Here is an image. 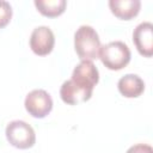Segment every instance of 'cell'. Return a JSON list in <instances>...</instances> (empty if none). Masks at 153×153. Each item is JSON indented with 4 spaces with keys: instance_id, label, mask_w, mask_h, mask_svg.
I'll use <instances>...</instances> for the list:
<instances>
[{
    "instance_id": "obj_13",
    "label": "cell",
    "mask_w": 153,
    "mask_h": 153,
    "mask_svg": "<svg viewBox=\"0 0 153 153\" xmlns=\"http://www.w3.org/2000/svg\"><path fill=\"white\" fill-rule=\"evenodd\" d=\"M126 153H153V148L146 143H137L129 147Z\"/></svg>"
},
{
    "instance_id": "obj_6",
    "label": "cell",
    "mask_w": 153,
    "mask_h": 153,
    "mask_svg": "<svg viewBox=\"0 0 153 153\" xmlns=\"http://www.w3.org/2000/svg\"><path fill=\"white\" fill-rule=\"evenodd\" d=\"M55 45V36L50 27L38 26L33 29L30 36V48L38 56L50 54Z\"/></svg>"
},
{
    "instance_id": "obj_4",
    "label": "cell",
    "mask_w": 153,
    "mask_h": 153,
    "mask_svg": "<svg viewBox=\"0 0 153 153\" xmlns=\"http://www.w3.org/2000/svg\"><path fill=\"white\" fill-rule=\"evenodd\" d=\"M25 110L35 118H44L53 110V99L44 90H32L25 97Z\"/></svg>"
},
{
    "instance_id": "obj_1",
    "label": "cell",
    "mask_w": 153,
    "mask_h": 153,
    "mask_svg": "<svg viewBox=\"0 0 153 153\" xmlns=\"http://www.w3.org/2000/svg\"><path fill=\"white\" fill-rule=\"evenodd\" d=\"M102 44L97 31L90 25H81L74 33V49L81 61L99 59Z\"/></svg>"
},
{
    "instance_id": "obj_8",
    "label": "cell",
    "mask_w": 153,
    "mask_h": 153,
    "mask_svg": "<svg viewBox=\"0 0 153 153\" xmlns=\"http://www.w3.org/2000/svg\"><path fill=\"white\" fill-rule=\"evenodd\" d=\"M92 93L93 92L80 88L79 86L73 84L71 79L63 81L60 88V97L62 102L68 105H76L79 103H84L92 97Z\"/></svg>"
},
{
    "instance_id": "obj_10",
    "label": "cell",
    "mask_w": 153,
    "mask_h": 153,
    "mask_svg": "<svg viewBox=\"0 0 153 153\" xmlns=\"http://www.w3.org/2000/svg\"><path fill=\"white\" fill-rule=\"evenodd\" d=\"M117 88L126 98H137L145 91V82L136 74H126L118 80Z\"/></svg>"
},
{
    "instance_id": "obj_7",
    "label": "cell",
    "mask_w": 153,
    "mask_h": 153,
    "mask_svg": "<svg viewBox=\"0 0 153 153\" xmlns=\"http://www.w3.org/2000/svg\"><path fill=\"white\" fill-rule=\"evenodd\" d=\"M133 42L140 55L151 57L153 55V24L140 23L133 31Z\"/></svg>"
},
{
    "instance_id": "obj_2",
    "label": "cell",
    "mask_w": 153,
    "mask_h": 153,
    "mask_svg": "<svg viewBox=\"0 0 153 153\" xmlns=\"http://www.w3.org/2000/svg\"><path fill=\"white\" fill-rule=\"evenodd\" d=\"M130 49L122 41H114L102 45L99 59L102 63L111 71H120L130 62Z\"/></svg>"
},
{
    "instance_id": "obj_9",
    "label": "cell",
    "mask_w": 153,
    "mask_h": 153,
    "mask_svg": "<svg viewBox=\"0 0 153 153\" xmlns=\"http://www.w3.org/2000/svg\"><path fill=\"white\" fill-rule=\"evenodd\" d=\"M109 7L111 13L122 20H130L136 17L141 8L140 0H110Z\"/></svg>"
},
{
    "instance_id": "obj_11",
    "label": "cell",
    "mask_w": 153,
    "mask_h": 153,
    "mask_svg": "<svg viewBox=\"0 0 153 153\" xmlns=\"http://www.w3.org/2000/svg\"><path fill=\"white\" fill-rule=\"evenodd\" d=\"M33 4L38 12L48 18L61 16L67 6L66 0H35Z\"/></svg>"
},
{
    "instance_id": "obj_5",
    "label": "cell",
    "mask_w": 153,
    "mask_h": 153,
    "mask_svg": "<svg viewBox=\"0 0 153 153\" xmlns=\"http://www.w3.org/2000/svg\"><path fill=\"white\" fill-rule=\"evenodd\" d=\"M72 82L86 91L93 92L94 86L99 81V72L92 61H81L73 69Z\"/></svg>"
},
{
    "instance_id": "obj_3",
    "label": "cell",
    "mask_w": 153,
    "mask_h": 153,
    "mask_svg": "<svg viewBox=\"0 0 153 153\" xmlns=\"http://www.w3.org/2000/svg\"><path fill=\"white\" fill-rule=\"evenodd\" d=\"M7 141L16 148L27 149L31 148L36 142V134L33 128L25 121L16 120L7 124L6 130Z\"/></svg>"
},
{
    "instance_id": "obj_12",
    "label": "cell",
    "mask_w": 153,
    "mask_h": 153,
    "mask_svg": "<svg viewBox=\"0 0 153 153\" xmlns=\"http://www.w3.org/2000/svg\"><path fill=\"white\" fill-rule=\"evenodd\" d=\"M12 18V7L7 1L0 0V29L5 27Z\"/></svg>"
}]
</instances>
